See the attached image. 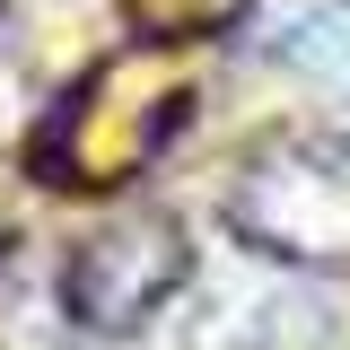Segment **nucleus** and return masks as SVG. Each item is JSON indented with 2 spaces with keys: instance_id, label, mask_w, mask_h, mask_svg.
<instances>
[{
  "instance_id": "obj_2",
  "label": "nucleus",
  "mask_w": 350,
  "mask_h": 350,
  "mask_svg": "<svg viewBox=\"0 0 350 350\" xmlns=\"http://www.w3.org/2000/svg\"><path fill=\"white\" fill-rule=\"evenodd\" d=\"M193 289V228L167 211H131L105 219L96 237L70 245L62 262V306L88 333H140L149 315H167Z\"/></svg>"
},
{
  "instance_id": "obj_1",
  "label": "nucleus",
  "mask_w": 350,
  "mask_h": 350,
  "mask_svg": "<svg viewBox=\"0 0 350 350\" xmlns=\"http://www.w3.org/2000/svg\"><path fill=\"white\" fill-rule=\"evenodd\" d=\"M228 228L245 237V254L289 262V271L350 262V149L342 140H271L237 175Z\"/></svg>"
}]
</instances>
